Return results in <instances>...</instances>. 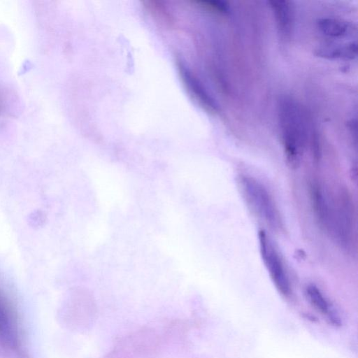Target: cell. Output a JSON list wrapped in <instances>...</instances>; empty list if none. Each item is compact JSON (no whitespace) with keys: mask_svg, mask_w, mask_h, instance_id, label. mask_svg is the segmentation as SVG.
I'll use <instances>...</instances> for the list:
<instances>
[{"mask_svg":"<svg viewBox=\"0 0 358 358\" xmlns=\"http://www.w3.org/2000/svg\"><path fill=\"white\" fill-rule=\"evenodd\" d=\"M278 117L282 141L288 164L297 167L306 142V128L301 108L292 98L284 96L278 101Z\"/></svg>","mask_w":358,"mask_h":358,"instance_id":"cell-1","label":"cell"},{"mask_svg":"<svg viewBox=\"0 0 358 358\" xmlns=\"http://www.w3.org/2000/svg\"><path fill=\"white\" fill-rule=\"evenodd\" d=\"M238 186L248 207L271 229L282 227L280 214L268 189L255 178L242 174L238 177Z\"/></svg>","mask_w":358,"mask_h":358,"instance_id":"cell-2","label":"cell"},{"mask_svg":"<svg viewBox=\"0 0 358 358\" xmlns=\"http://www.w3.org/2000/svg\"><path fill=\"white\" fill-rule=\"evenodd\" d=\"M262 259L277 290L285 297L292 293L291 284L287 271L273 243L264 230L258 234Z\"/></svg>","mask_w":358,"mask_h":358,"instance_id":"cell-3","label":"cell"},{"mask_svg":"<svg viewBox=\"0 0 358 358\" xmlns=\"http://www.w3.org/2000/svg\"><path fill=\"white\" fill-rule=\"evenodd\" d=\"M305 295L311 306L317 310L325 320L334 327H340L341 318L334 306L323 292L314 284H308L305 287Z\"/></svg>","mask_w":358,"mask_h":358,"instance_id":"cell-4","label":"cell"},{"mask_svg":"<svg viewBox=\"0 0 358 358\" xmlns=\"http://www.w3.org/2000/svg\"><path fill=\"white\" fill-rule=\"evenodd\" d=\"M312 204L320 224L327 230L332 203L329 200L322 188L317 184L310 187Z\"/></svg>","mask_w":358,"mask_h":358,"instance_id":"cell-5","label":"cell"},{"mask_svg":"<svg viewBox=\"0 0 358 358\" xmlns=\"http://www.w3.org/2000/svg\"><path fill=\"white\" fill-rule=\"evenodd\" d=\"M320 31L331 38L352 36L357 32L356 26L349 22L336 18H322L317 21Z\"/></svg>","mask_w":358,"mask_h":358,"instance_id":"cell-6","label":"cell"},{"mask_svg":"<svg viewBox=\"0 0 358 358\" xmlns=\"http://www.w3.org/2000/svg\"><path fill=\"white\" fill-rule=\"evenodd\" d=\"M315 55L326 59H353L357 56V41L320 45L315 50Z\"/></svg>","mask_w":358,"mask_h":358,"instance_id":"cell-7","label":"cell"},{"mask_svg":"<svg viewBox=\"0 0 358 358\" xmlns=\"http://www.w3.org/2000/svg\"><path fill=\"white\" fill-rule=\"evenodd\" d=\"M269 3L280 33L285 37L288 36L293 23V10L291 3L287 1H271Z\"/></svg>","mask_w":358,"mask_h":358,"instance_id":"cell-8","label":"cell"},{"mask_svg":"<svg viewBox=\"0 0 358 358\" xmlns=\"http://www.w3.org/2000/svg\"><path fill=\"white\" fill-rule=\"evenodd\" d=\"M104 358H134L133 356L124 348L117 346V348L110 352Z\"/></svg>","mask_w":358,"mask_h":358,"instance_id":"cell-9","label":"cell"}]
</instances>
